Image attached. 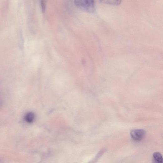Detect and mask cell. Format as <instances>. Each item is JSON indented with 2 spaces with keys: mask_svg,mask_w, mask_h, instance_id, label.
<instances>
[{
  "mask_svg": "<svg viewBox=\"0 0 163 163\" xmlns=\"http://www.w3.org/2000/svg\"><path fill=\"white\" fill-rule=\"evenodd\" d=\"M76 6L80 9L89 13L95 10L94 0H74Z\"/></svg>",
  "mask_w": 163,
  "mask_h": 163,
  "instance_id": "cell-1",
  "label": "cell"
},
{
  "mask_svg": "<svg viewBox=\"0 0 163 163\" xmlns=\"http://www.w3.org/2000/svg\"><path fill=\"white\" fill-rule=\"evenodd\" d=\"M131 137L134 140H142L145 135V132L143 130L136 129L132 130L130 132Z\"/></svg>",
  "mask_w": 163,
  "mask_h": 163,
  "instance_id": "cell-2",
  "label": "cell"
},
{
  "mask_svg": "<svg viewBox=\"0 0 163 163\" xmlns=\"http://www.w3.org/2000/svg\"><path fill=\"white\" fill-rule=\"evenodd\" d=\"M102 3L114 6H118L120 4L122 0H98Z\"/></svg>",
  "mask_w": 163,
  "mask_h": 163,
  "instance_id": "cell-3",
  "label": "cell"
},
{
  "mask_svg": "<svg viewBox=\"0 0 163 163\" xmlns=\"http://www.w3.org/2000/svg\"><path fill=\"white\" fill-rule=\"evenodd\" d=\"M35 119V115L32 112H29L27 113L25 116V120L26 122L29 123H31L33 122Z\"/></svg>",
  "mask_w": 163,
  "mask_h": 163,
  "instance_id": "cell-4",
  "label": "cell"
},
{
  "mask_svg": "<svg viewBox=\"0 0 163 163\" xmlns=\"http://www.w3.org/2000/svg\"><path fill=\"white\" fill-rule=\"evenodd\" d=\"M153 157L155 160L159 163H162L163 158L162 155L159 152H156L154 153Z\"/></svg>",
  "mask_w": 163,
  "mask_h": 163,
  "instance_id": "cell-5",
  "label": "cell"
},
{
  "mask_svg": "<svg viewBox=\"0 0 163 163\" xmlns=\"http://www.w3.org/2000/svg\"><path fill=\"white\" fill-rule=\"evenodd\" d=\"M46 0H41V5L43 13L45 11L46 8Z\"/></svg>",
  "mask_w": 163,
  "mask_h": 163,
  "instance_id": "cell-6",
  "label": "cell"
}]
</instances>
